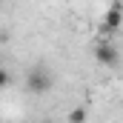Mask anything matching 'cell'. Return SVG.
<instances>
[{"label":"cell","mask_w":123,"mask_h":123,"mask_svg":"<svg viewBox=\"0 0 123 123\" xmlns=\"http://www.w3.org/2000/svg\"><path fill=\"white\" fill-rule=\"evenodd\" d=\"M120 23H123V3H120V0H115V3L109 6L106 17H103L100 31H103V34H115V31H120Z\"/></svg>","instance_id":"6da1fadb"},{"label":"cell","mask_w":123,"mask_h":123,"mask_svg":"<svg viewBox=\"0 0 123 123\" xmlns=\"http://www.w3.org/2000/svg\"><path fill=\"white\" fill-rule=\"evenodd\" d=\"M94 60L100 66H117V46L109 43V40H100L94 46Z\"/></svg>","instance_id":"7a4b0ae2"},{"label":"cell","mask_w":123,"mask_h":123,"mask_svg":"<svg viewBox=\"0 0 123 123\" xmlns=\"http://www.w3.org/2000/svg\"><path fill=\"white\" fill-rule=\"evenodd\" d=\"M49 86H52V77L43 72V69H31V74H29V89L34 94H43V92H49Z\"/></svg>","instance_id":"3957f363"},{"label":"cell","mask_w":123,"mask_h":123,"mask_svg":"<svg viewBox=\"0 0 123 123\" xmlns=\"http://www.w3.org/2000/svg\"><path fill=\"white\" fill-rule=\"evenodd\" d=\"M69 123H86V109H72L69 112Z\"/></svg>","instance_id":"277c9868"},{"label":"cell","mask_w":123,"mask_h":123,"mask_svg":"<svg viewBox=\"0 0 123 123\" xmlns=\"http://www.w3.org/2000/svg\"><path fill=\"white\" fill-rule=\"evenodd\" d=\"M9 80H12V77H9V72H6V69H0V89H3V86H9Z\"/></svg>","instance_id":"5b68a950"}]
</instances>
